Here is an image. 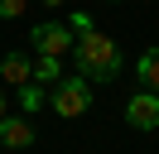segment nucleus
<instances>
[{
	"instance_id": "11",
	"label": "nucleus",
	"mask_w": 159,
	"mask_h": 154,
	"mask_svg": "<svg viewBox=\"0 0 159 154\" xmlns=\"http://www.w3.org/2000/svg\"><path fill=\"white\" fill-rule=\"evenodd\" d=\"M29 0H0V19H20Z\"/></svg>"
},
{
	"instance_id": "1",
	"label": "nucleus",
	"mask_w": 159,
	"mask_h": 154,
	"mask_svg": "<svg viewBox=\"0 0 159 154\" xmlns=\"http://www.w3.org/2000/svg\"><path fill=\"white\" fill-rule=\"evenodd\" d=\"M72 63H77V77H87V82H116L120 67H125V58H120L116 38H106L101 29H92V34H77Z\"/></svg>"
},
{
	"instance_id": "12",
	"label": "nucleus",
	"mask_w": 159,
	"mask_h": 154,
	"mask_svg": "<svg viewBox=\"0 0 159 154\" xmlns=\"http://www.w3.org/2000/svg\"><path fill=\"white\" fill-rule=\"evenodd\" d=\"M5 116H10V106H5V87H0V120H5Z\"/></svg>"
},
{
	"instance_id": "10",
	"label": "nucleus",
	"mask_w": 159,
	"mask_h": 154,
	"mask_svg": "<svg viewBox=\"0 0 159 154\" xmlns=\"http://www.w3.org/2000/svg\"><path fill=\"white\" fill-rule=\"evenodd\" d=\"M68 24H72V34H92V29H97L87 10H72V15H68Z\"/></svg>"
},
{
	"instance_id": "5",
	"label": "nucleus",
	"mask_w": 159,
	"mask_h": 154,
	"mask_svg": "<svg viewBox=\"0 0 159 154\" xmlns=\"http://www.w3.org/2000/svg\"><path fill=\"white\" fill-rule=\"evenodd\" d=\"M34 144V120L29 116H5L0 120V149H29Z\"/></svg>"
},
{
	"instance_id": "7",
	"label": "nucleus",
	"mask_w": 159,
	"mask_h": 154,
	"mask_svg": "<svg viewBox=\"0 0 159 154\" xmlns=\"http://www.w3.org/2000/svg\"><path fill=\"white\" fill-rule=\"evenodd\" d=\"M135 77H140V87H145V92L159 96V48H145V53L135 58Z\"/></svg>"
},
{
	"instance_id": "6",
	"label": "nucleus",
	"mask_w": 159,
	"mask_h": 154,
	"mask_svg": "<svg viewBox=\"0 0 159 154\" xmlns=\"http://www.w3.org/2000/svg\"><path fill=\"white\" fill-rule=\"evenodd\" d=\"M0 77H5V82L20 92V87H29V82H34V63H29L24 53H5V58H0Z\"/></svg>"
},
{
	"instance_id": "13",
	"label": "nucleus",
	"mask_w": 159,
	"mask_h": 154,
	"mask_svg": "<svg viewBox=\"0 0 159 154\" xmlns=\"http://www.w3.org/2000/svg\"><path fill=\"white\" fill-rule=\"evenodd\" d=\"M43 5H63V0H43Z\"/></svg>"
},
{
	"instance_id": "2",
	"label": "nucleus",
	"mask_w": 159,
	"mask_h": 154,
	"mask_svg": "<svg viewBox=\"0 0 159 154\" xmlns=\"http://www.w3.org/2000/svg\"><path fill=\"white\" fill-rule=\"evenodd\" d=\"M48 106H53V116H63V120L87 116L92 111V82L87 77H63V82L48 92Z\"/></svg>"
},
{
	"instance_id": "8",
	"label": "nucleus",
	"mask_w": 159,
	"mask_h": 154,
	"mask_svg": "<svg viewBox=\"0 0 159 154\" xmlns=\"http://www.w3.org/2000/svg\"><path fill=\"white\" fill-rule=\"evenodd\" d=\"M34 82H39L43 92H53V87L63 82V58H34Z\"/></svg>"
},
{
	"instance_id": "9",
	"label": "nucleus",
	"mask_w": 159,
	"mask_h": 154,
	"mask_svg": "<svg viewBox=\"0 0 159 154\" xmlns=\"http://www.w3.org/2000/svg\"><path fill=\"white\" fill-rule=\"evenodd\" d=\"M43 101H48V92H43L39 82H29V87H20V111H24V116H34V111H39Z\"/></svg>"
},
{
	"instance_id": "3",
	"label": "nucleus",
	"mask_w": 159,
	"mask_h": 154,
	"mask_svg": "<svg viewBox=\"0 0 159 154\" xmlns=\"http://www.w3.org/2000/svg\"><path fill=\"white\" fill-rule=\"evenodd\" d=\"M34 48H39V58H63L77 48V34H72V24H63V19H43V24H34Z\"/></svg>"
},
{
	"instance_id": "4",
	"label": "nucleus",
	"mask_w": 159,
	"mask_h": 154,
	"mask_svg": "<svg viewBox=\"0 0 159 154\" xmlns=\"http://www.w3.org/2000/svg\"><path fill=\"white\" fill-rule=\"evenodd\" d=\"M125 125L130 130H159V96L154 92H135L125 101Z\"/></svg>"
}]
</instances>
